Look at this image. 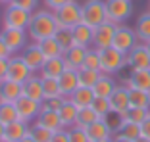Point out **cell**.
Masks as SVG:
<instances>
[{
	"mask_svg": "<svg viewBox=\"0 0 150 142\" xmlns=\"http://www.w3.org/2000/svg\"><path fill=\"white\" fill-rule=\"evenodd\" d=\"M58 27V19L54 15L52 10H37L31 18V23L27 27V35L33 42H39L42 39H50L56 35Z\"/></svg>",
	"mask_w": 150,
	"mask_h": 142,
	"instance_id": "6da1fadb",
	"label": "cell"
},
{
	"mask_svg": "<svg viewBox=\"0 0 150 142\" xmlns=\"http://www.w3.org/2000/svg\"><path fill=\"white\" fill-rule=\"evenodd\" d=\"M127 67V54L119 52L117 48L110 46L106 50H100V71L108 75H115L121 69Z\"/></svg>",
	"mask_w": 150,
	"mask_h": 142,
	"instance_id": "7a4b0ae2",
	"label": "cell"
},
{
	"mask_svg": "<svg viewBox=\"0 0 150 142\" xmlns=\"http://www.w3.org/2000/svg\"><path fill=\"white\" fill-rule=\"evenodd\" d=\"M81 21L91 27H98L108 21V10L104 0H87L83 4V18Z\"/></svg>",
	"mask_w": 150,
	"mask_h": 142,
	"instance_id": "3957f363",
	"label": "cell"
},
{
	"mask_svg": "<svg viewBox=\"0 0 150 142\" xmlns=\"http://www.w3.org/2000/svg\"><path fill=\"white\" fill-rule=\"evenodd\" d=\"M54 15L58 19V27H67V29H73L75 25L81 23V18H83V6L77 4L75 0L64 4L62 8L54 10Z\"/></svg>",
	"mask_w": 150,
	"mask_h": 142,
	"instance_id": "277c9868",
	"label": "cell"
},
{
	"mask_svg": "<svg viewBox=\"0 0 150 142\" xmlns=\"http://www.w3.org/2000/svg\"><path fill=\"white\" fill-rule=\"evenodd\" d=\"M141 40H139L137 33H135V29H131V27L127 25H117L115 27V35H114V48H117L119 52H123V54H129L135 46L139 44Z\"/></svg>",
	"mask_w": 150,
	"mask_h": 142,
	"instance_id": "5b68a950",
	"label": "cell"
},
{
	"mask_svg": "<svg viewBox=\"0 0 150 142\" xmlns=\"http://www.w3.org/2000/svg\"><path fill=\"white\" fill-rule=\"evenodd\" d=\"M108 10V21L121 25L133 15V4L131 0H106Z\"/></svg>",
	"mask_w": 150,
	"mask_h": 142,
	"instance_id": "8992f818",
	"label": "cell"
},
{
	"mask_svg": "<svg viewBox=\"0 0 150 142\" xmlns=\"http://www.w3.org/2000/svg\"><path fill=\"white\" fill-rule=\"evenodd\" d=\"M31 18H33V12H27L23 8H18V6H12L10 4L4 12V27H13V29H25L29 27L31 23Z\"/></svg>",
	"mask_w": 150,
	"mask_h": 142,
	"instance_id": "52a82bcc",
	"label": "cell"
},
{
	"mask_svg": "<svg viewBox=\"0 0 150 142\" xmlns=\"http://www.w3.org/2000/svg\"><path fill=\"white\" fill-rule=\"evenodd\" d=\"M2 39H4V42H6V46L10 48V52L12 54H18V52H21L23 48H25L29 42V35H27V31L25 29H13V27H4L2 29Z\"/></svg>",
	"mask_w": 150,
	"mask_h": 142,
	"instance_id": "ba28073f",
	"label": "cell"
},
{
	"mask_svg": "<svg viewBox=\"0 0 150 142\" xmlns=\"http://www.w3.org/2000/svg\"><path fill=\"white\" fill-rule=\"evenodd\" d=\"M31 75H33V71L29 69V65H27L25 62H23L21 54H13V56H10V60H8V75H6V79L23 84Z\"/></svg>",
	"mask_w": 150,
	"mask_h": 142,
	"instance_id": "9c48e42d",
	"label": "cell"
},
{
	"mask_svg": "<svg viewBox=\"0 0 150 142\" xmlns=\"http://www.w3.org/2000/svg\"><path fill=\"white\" fill-rule=\"evenodd\" d=\"M115 23L106 21L102 25L94 27V37H93V48L96 50H106L114 44V35H115Z\"/></svg>",
	"mask_w": 150,
	"mask_h": 142,
	"instance_id": "30bf717a",
	"label": "cell"
},
{
	"mask_svg": "<svg viewBox=\"0 0 150 142\" xmlns=\"http://www.w3.org/2000/svg\"><path fill=\"white\" fill-rule=\"evenodd\" d=\"M21 58H23V62L29 65V69H31L33 73H39V71L42 69V65L46 63V56L42 54L39 42L27 44L25 48L21 50Z\"/></svg>",
	"mask_w": 150,
	"mask_h": 142,
	"instance_id": "8fae6325",
	"label": "cell"
},
{
	"mask_svg": "<svg viewBox=\"0 0 150 142\" xmlns=\"http://www.w3.org/2000/svg\"><path fill=\"white\" fill-rule=\"evenodd\" d=\"M16 108H18V115L19 121H25V123H31L39 117L40 110H42V102H37V100H31L27 96H21L16 102Z\"/></svg>",
	"mask_w": 150,
	"mask_h": 142,
	"instance_id": "7c38bea8",
	"label": "cell"
},
{
	"mask_svg": "<svg viewBox=\"0 0 150 142\" xmlns=\"http://www.w3.org/2000/svg\"><path fill=\"white\" fill-rule=\"evenodd\" d=\"M127 67L129 69H150V54L144 42H139L131 52L127 54Z\"/></svg>",
	"mask_w": 150,
	"mask_h": 142,
	"instance_id": "4fadbf2b",
	"label": "cell"
},
{
	"mask_svg": "<svg viewBox=\"0 0 150 142\" xmlns=\"http://www.w3.org/2000/svg\"><path fill=\"white\" fill-rule=\"evenodd\" d=\"M119 84H123L127 89L150 90V69H133L129 77H125Z\"/></svg>",
	"mask_w": 150,
	"mask_h": 142,
	"instance_id": "5bb4252c",
	"label": "cell"
},
{
	"mask_svg": "<svg viewBox=\"0 0 150 142\" xmlns=\"http://www.w3.org/2000/svg\"><path fill=\"white\" fill-rule=\"evenodd\" d=\"M110 104H112V111L119 113V115H125L131 108L129 102V89L123 84H117V89L114 90V94L110 96Z\"/></svg>",
	"mask_w": 150,
	"mask_h": 142,
	"instance_id": "9a60e30c",
	"label": "cell"
},
{
	"mask_svg": "<svg viewBox=\"0 0 150 142\" xmlns=\"http://www.w3.org/2000/svg\"><path fill=\"white\" fill-rule=\"evenodd\" d=\"M21 96H23V84L21 83L8 81V79L4 83H0V104H6V102L16 104Z\"/></svg>",
	"mask_w": 150,
	"mask_h": 142,
	"instance_id": "2e32d148",
	"label": "cell"
},
{
	"mask_svg": "<svg viewBox=\"0 0 150 142\" xmlns=\"http://www.w3.org/2000/svg\"><path fill=\"white\" fill-rule=\"evenodd\" d=\"M23 96L42 102L44 100V89H42V77L39 73H33L29 79L23 83Z\"/></svg>",
	"mask_w": 150,
	"mask_h": 142,
	"instance_id": "e0dca14e",
	"label": "cell"
},
{
	"mask_svg": "<svg viewBox=\"0 0 150 142\" xmlns=\"http://www.w3.org/2000/svg\"><path fill=\"white\" fill-rule=\"evenodd\" d=\"M87 134H88V138H91V142H96V140H106V138H112L114 136V129H112L110 125H108V121L106 119H98V121H94L93 125H88L87 129Z\"/></svg>",
	"mask_w": 150,
	"mask_h": 142,
	"instance_id": "ac0fdd59",
	"label": "cell"
},
{
	"mask_svg": "<svg viewBox=\"0 0 150 142\" xmlns=\"http://www.w3.org/2000/svg\"><path fill=\"white\" fill-rule=\"evenodd\" d=\"M29 133H31L29 123L18 119V121H13V123L6 125V131H4V136L2 138H4L6 142H21Z\"/></svg>",
	"mask_w": 150,
	"mask_h": 142,
	"instance_id": "d6986e66",
	"label": "cell"
},
{
	"mask_svg": "<svg viewBox=\"0 0 150 142\" xmlns=\"http://www.w3.org/2000/svg\"><path fill=\"white\" fill-rule=\"evenodd\" d=\"M87 50L88 48H83V46H71L69 50H66L64 52V62H66V69H73V71H77V69H81L83 67V63H85V56H87Z\"/></svg>",
	"mask_w": 150,
	"mask_h": 142,
	"instance_id": "ffe728a7",
	"label": "cell"
},
{
	"mask_svg": "<svg viewBox=\"0 0 150 142\" xmlns=\"http://www.w3.org/2000/svg\"><path fill=\"white\" fill-rule=\"evenodd\" d=\"M117 81L114 79V75H108V73H102L100 79L96 81V84L93 86L94 96L96 98H110L114 94V90L117 89Z\"/></svg>",
	"mask_w": 150,
	"mask_h": 142,
	"instance_id": "44dd1931",
	"label": "cell"
},
{
	"mask_svg": "<svg viewBox=\"0 0 150 142\" xmlns=\"http://www.w3.org/2000/svg\"><path fill=\"white\" fill-rule=\"evenodd\" d=\"M64 71H66V62H64V58L60 56V58L46 60L42 69L39 71V75L42 77V79H60Z\"/></svg>",
	"mask_w": 150,
	"mask_h": 142,
	"instance_id": "7402d4cb",
	"label": "cell"
},
{
	"mask_svg": "<svg viewBox=\"0 0 150 142\" xmlns=\"http://www.w3.org/2000/svg\"><path fill=\"white\" fill-rule=\"evenodd\" d=\"M71 31H73V40H75L77 46H83V48H91V46H93L94 27H91V25L81 21L79 25H75Z\"/></svg>",
	"mask_w": 150,
	"mask_h": 142,
	"instance_id": "603a6c76",
	"label": "cell"
},
{
	"mask_svg": "<svg viewBox=\"0 0 150 142\" xmlns=\"http://www.w3.org/2000/svg\"><path fill=\"white\" fill-rule=\"evenodd\" d=\"M37 125H40V127H44V129H50V131H60L64 129L62 125V119H60V113L58 111H52V110H40L39 117L35 119Z\"/></svg>",
	"mask_w": 150,
	"mask_h": 142,
	"instance_id": "cb8c5ba5",
	"label": "cell"
},
{
	"mask_svg": "<svg viewBox=\"0 0 150 142\" xmlns=\"http://www.w3.org/2000/svg\"><path fill=\"white\" fill-rule=\"evenodd\" d=\"M58 83H60L62 94L66 98H69L75 90L79 89V75H77V71H73V69H66L62 73V77L58 79Z\"/></svg>",
	"mask_w": 150,
	"mask_h": 142,
	"instance_id": "d4e9b609",
	"label": "cell"
},
{
	"mask_svg": "<svg viewBox=\"0 0 150 142\" xmlns=\"http://www.w3.org/2000/svg\"><path fill=\"white\" fill-rule=\"evenodd\" d=\"M58 113H60V119H62L64 129H71V127H75V121H77L79 108L75 106L69 98H66V102H64V106L58 110Z\"/></svg>",
	"mask_w": 150,
	"mask_h": 142,
	"instance_id": "484cf974",
	"label": "cell"
},
{
	"mask_svg": "<svg viewBox=\"0 0 150 142\" xmlns=\"http://www.w3.org/2000/svg\"><path fill=\"white\" fill-rule=\"evenodd\" d=\"M94 98L96 96H94V90L91 89V86H79V89L69 96V100L81 110V108H91L93 106Z\"/></svg>",
	"mask_w": 150,
	"mask_h": 142,
	"instance_id": "4316f807",
	"label": "cell"
},
{
	"mask_svg": "<svg viewBox=\"0 0 150 142\" xmlns=\"http://www.w3.org/2000/svg\"><path fill=\"white\" fill-rule=\"evenodd\" d=\"M39 46H40V50H42V54L46 56V60H50V58H60V56H64V48L60 46V42H58L54 37L39 40Z\"/></svg>",
	"mask_w": 150,
	"mask_h": 142,
	"instance_id": "83f0119b",
	"label": "cell"
},
{
	"mask_svg": "<svg viewBox=\"0 0 150 142\" xmlns=\"http://www.w3.org/2000/svg\"><path fill=\"white\" fill-rule=\"evenodd\" d=\"M135 33H137L141 42H148L150 40V12H144L139 15L137 23H135Z\"/></svg>",
	"mask_w": 150,
	"mask_h": 142,
	"instance_id": "f1b7e54d",
	"label": "cell"
},
{
	"mask_svg": "<svg viewBox=\"0 0 150 142\" xmlns=\"http://www.w3.org/2000/svg\"><path fill=\"white\" fill-rule=\"evenodd\" d=\"M129 102H131V108H144V110H150V94H148V90L129 89Z\"/></svg>",
	"mask_w": 150,
	"mask_h": 142,
	"instance_id": "f546056e",
	"label": "cell"
},
{
	"mask_svg": "<svg viewBox=\"0 0 150 142\" xmlns=\"http://www.w3.org/2000/svg\"><path fill=\"white\" fill-rule=\"evenodd\" d=\"M77 75H79V86H91V89H93L94 84H96V81L100 79L102 71L81 67V69H77Z\"/></svg>",
	"mask_w": 150,
	"mask_h": 142,
	"instance_id": "4dcf8cb0",
	"label": "cell"
},
{
	"mask_svg": "<svg viewBox=\"0 0 150 142\" xmlns=\"http://www.w3.org/2000/svg\"><path fill=\"white\" fill-rule=\"evenodd\" d=\"M117 134H121V136H125V138H129V140L135 142L137 138H141V125L133 123V121H129V119L123 117V123L119 125Z\"/></svg>",
	"mask_w": 150,
	"mask_h": 142,
	"instance_id": "1f68e13d",
	"label": "cell"
},
{
	"mask_svg": "<svg viewBox=\"0 0 150 142\" xmlns=\"http://www.w3.org/2000/svg\"><path fill=\"white\" fill-rule=\"evenodd\" d=\"M100 117H98V113L93 110V108H81L79 113H77V121H75V125L77 127H81V129H87L88 125H93L94 121H98Z\"/></svg>",
	"mask_w": 150,
	"mask_h": 142,
	"instance_id": "d6a6232c",
	"label": "cell"
},
{
	"mask_svg": "<svg viewBox=\"0 0 150 142\" xmlns=\"http://www.w3.org/2000/svg\"><path fill=\"white\" fill-rule=\"evenodd\" d=\"M19 115H18V108L13 102H6V104H0V121L4 125H10L13 121H18Z\"/></svg>",
	"mask_w": 150,
	"mask_h": 142,
	"instance_id": "836d02e7",
	"label": "cell"
},
{
	"mask_svg": "<svg viewBox=\"0 0 150 142\" xmlns=\"http://www.w3.org/2000/svg\"><path fill=\"white\" fill-rule=\"evenodd\" d=\"M54 39L60 42V46L64 48V52H66V50H69L71 46H75L73 31H71V29H67V27H60V29L56 31V35H54Z\"/></svg>",
	"mask_w": 150,
	"mask_h": 142,
	"instance_id": "e575fe53",
	"label": "cell"
},
{
	"mask_svg": "<svg viewBox=\"0 0 150 142\" xmlns=\"http://www.w3.org/2000/svg\"><path fill=\"white\" fill-rule=\"evenodd\" d=\"M42 89H44V100H46V98L64 96L58 79H42Z\"/></svg>",
	"mask_w": 150,
	"mask_h": 142,
	"instance_id": "d590c367",
	"label": "cell"
},
{
	"mask_svg": "<svg viewBox=\"0 0 150 142\" xmlns=\"http://www.w3.org/2000/svg\"><path fill=\"white\" fill-rule=\"evenodd\" d=\"M93 108L94 111L98 113V117H108L112 113V104H110V98H94V102H93Z\"/></svg>",
	"mask_w": 150,
	"mask_h": 142,
	"instance_id": "8d00e7d4",
	"label": "cell"
},
{
	"mask_svg": "<svg viewBox=\"0 0 150 142\" xmlns=\"http://www.w3.org/2000/svg\"><path fill=\"white\" fill-rule=\"evenodd\" d=\"M31 134L33 138H35L37 142H52V136H54V131L50 129H44V127H40V125H33L31 127Z\"/></svg>",
	"mask_w": 150,
	"mask_h": 142,
	"instance_id": "74e56055",
	"label": "cell"
},
{
	"mask_svg": "<svg viewBox=\"0 0 150 142\" xmlns=\"http://www.w3.org/2000/svg\"><path fill=\"white\" fill-rule=\"evenodd\" d=\"M83 67H87V69H98L100 71V50L96 48H91L87 50V56H85V63Z\"/></svg>",
	"mask_w": 150,
	"mask_h": 142,
	"instance_id": "f35d334b",
	"label": "cell"
},
{
	"mask_svg": "<svg viewBox=\"0 0 150 142\" xmlns=\"http://www.w3.org/2000/svg\"><path fill=\"white\" fill-rule=\"evenodd\" d=\"M148 115H150V110H144V108H129V111L125 113L123 117L129 119V121H133V123L141 125Z\"/></svg>",
	"mask_w": 150,
	"mask_h": 142,
	"instance_id": "ab89813d",
	"label": "cell"
},
{
	"mask_svg": "<svg viewBox=\"0 0 150 142\" xmlns=\"http://www.w3.org/2000/svg\"><path fill=\"white\" fill-rule=\"evenodd\" d=\"M67 131H69V142H91L87 131L81 129V127H77V125L71 127V129H67Z\"/></svg>",
	"mask_w": 150,
	"mask_h": 142,
	"instance_id": "60d3db41",
	"label": "cell"
},
{
	"mask_svg": "<svg viewBox=\"0 0 150 142\" xmlns=\"http://www.w3.org/2000/svg\"><path fill=\"white\" fill-rule=\"evenodd\" d=\"M64 102H66V96L46 98V100H42V110H52V111H58L60 108L64 106Z\"/></svg>",
	"mask_w": 150,
	"mask_h": 142,
	"instance_id": "b9f144b4",
	"label": "cell"
},
{
	"mask_svg": "<svg viewBox=\"0 0 150 142\" xmlns=\"http://www.w3.org/2000/svg\"><path fill=\"white\" fill-rule=\"evenodd\" d=\"M104 119H106V121H108V125H110L112 129H114V133H117L119 125L123 123V115H119V113H114V111H112L108 117H104Z\"/></svg>",
	"mask_w": 150,
	"mask_h": 142,
	"instance_id": "7bdbcfd3",
	"label": "cell"
},
{
	"mask_svg": "<svg viewBox=\"0 0 150 142\" xmlns=\"http://www.w3.org/2000/svg\"><path fill=\"white\" fill-rule=\"evenodd\" d=\"M37 2H39V0H12V6H18V8H23V10H27V12H33V10L37 8Z\"/></svg>",
	"mask_w": 150,
	"mask_h": 142,
	"instance_id": "ee69618b",
	"label": "cell"
},
{
	"mask_svg": "<svg viewBox=\"0 0 150 142\" xmlns=\"http://www.w3.org/2000/svg\"><path fill=\"white\" fill-rule=\"evenodd\" d=\"M52 142H69V131L67 129H60L54 133Z\"/></svg>",
	"mask_w": 150,
	"mask_h": 142,
	"instance_id": "f6af8a7d",
	"label": "cell"
},
{
	"mask_svg": "<svg viewBox=\"0 0 150 142\" xmlns=\"http://www.w3.org/2000/svg\"><path fill=\"white\" fill-rule=\"evenodd\" d=\"M67 2H71V0H44V4H46V8L48 10H58V8H62L64 4H67Z\"/></svg>",
	"mask_w": 150,
	"mask_h": 142,
	"instance_id": "bcb514c9",
	"label": "cell"
},
{
	"mask_svg": "<svg viewBox=\"0 0 150 142\" xmlns=\"http://www.w3.org/2000/svg\"><path fill=\"white\" fill-rule=\"evenodd\" d=\"M8 60L10 58H0V83H4L8 75Z\"/></svg>",
	"mask_w": 150,
	"mask_h": 142,
	"instance_id": "7dc6e473",
	"label": "cell"
},
{
	"mask_svg": "<svg viewBox=\"0 0 150 142\" xmlns=\"http://www.w3.org/2000/svg\"><path fill=\"white\" fill-rule=\"evenodd\" d=\"M141 136H144V138L150 140V115L141 123Z\"/></svg>",
	"mask_w": 150,
	"mask_h": 142,
	"instance_id": "c3c4849f",
	"label": "cell"
},
{
	"mask_svg": "<svg viewBox=\"0 0 150 142\" xmlns=\"http://www.w3.org/2000/svg\"><path fill=\"white\" fill-rule=\"evenodd\" d=\"M10 56H13V54L10 52V48L6 46L4 39H2V35H0V58H10Z\"/></svg>",
	"mask_w": 150,
	"mask_h": 142,
	"instance_id": "681fc988",
	"label": "cell"
},
{
	"mask_svg": "<svg viewBox=\"0 0 150 142\" xmlns=\"http://www.w3.org/2000/svg\"><path fill=\"white\" fill-rule=\"evenodd\" d=\"M112 142H133V140H129V138H125V136H121V134L115 133L114 136H112Z\"/></svg>",
	"mask_w": 150,
	"mask_h": 142,
	"instance_id": "f907efd6",
	"label": "cell"
},
{
	"mask_svg": "<svg viewBox=\"0 0 150 142\" xmlns=\"http://www.w3.org/2000/svg\"><path fill=\"white\" fill-rule=\"evenodd\" d=\"M4 131H6V125L2 123V121H0V138L4 136Z\"/></svg>",
	"mask_w": 150,
	"mask_h": 142,
	"instance_id": "816d5d0a",
	"label": "cell"
},
{
	"mask_svg": "<svg viewBox=\"0 0 150 142\" xmlns=\"http://www.w3.org/2000/svg\"><path fill=\"white\" fill-rule=\"evenodd\" d=\"M21 142H37V140H35V138H33V136H31V134H27V136H25V138H23V140H21Z\"/></svg>",
	"mask_w": 150,
	"mask_h": 142,
	"instance_id": "f5cc1de1",
	"label": "cell"
},
{
	"mask_svg": "<svg viewBox=\"0 0 150 142\" xmlns=\"http://www.w3.org/2000/svg\"><path fill=\"white\" fill-rule=\"evenodd\" d=\"M135 142H150V140H148V138H144V136H141V138H137Z\"/></svg>",
	"mask_w": 150,
	"mask_h": 142,
	"instance_id": "db71d44e",
	"label": "cell"
},
{
	"mask_svg": "<svg viewBox=\"0 0 150 142\" xmlns=\"http://www.w3.org/2000/svg\"><path fill=\"white\" fill-rule=\"evenodd\" d=\"M0 4H6V6H8V4H12V0H0Z\"/></svg>",
	"mask_w": 150,
	"mask_h": 142,
	"instance_id": "11a10c76",
	"label": "cell"
},
{
	"mask_svg": "<svg viewBox=\"0 0 150 142\" xmlns=\"http://www.w3.org/2000/svg\"><path fill=\"white\" fill-rule=\"evenodd\" d=\"M144 44H146V50H148V54H150V40H148V42H144Z\"/></svg>",
	"mask_w": 150,
	"mask_h": 142,
	"instance_id": "9f6ffc18",
	"label": "cell"
},
{
	"mask_svg": "<svg viewBox=\"0 0 150 142\" xmlns=\"http://www.w3.org/2000/svg\"><path fill=\"white\" fill-rule=\"evenodd\" d=\"M96 142H112V138H106V140H96Z\"/></svg>",
	"mask_w": 150,
	"mask_h": 142,
	"instance_id": "6f0895ef",
	"label": "cell"
},
{
	"mask_svg": "<svg viewBox=\"0 0 150 142\" xmlns=\"http://www.w3.org/2000/svg\"><path fill=\"white\" fill-rule=\"evenodd\" d=\"M0 142H6V140H4V138H0Z\"/></svg>",
	"mask_w": 150,
	"mask_h": 142,
	"instance_id": "680465c9",
	"label": "cell"
},
{
	"mask_svg": "<svg viewBox=\"0 0 150 142\" xmlns=\"http://www.w3.org/2000/svg\"><path fill=\"white\" fill-rule=\"evenodd\" d=\"M148 12H150V4H148Z\"/></svg>",
	"mask_w": 150,
	"mask_h": 142,
	"instance_id": "91938a15",
	"label": "cell"
},
{
	"mask_svg": "<svg viewBox=\"0 0 150 142\" xmlns=\"http://www.w3.org/2000/svg\"><path fill=\"white\" fill-rule=\"evenodd\" d=\"M148 94H150V90H148Z\"/></svg>",
	"mask_w": 150,
	"mask_h": 142,
	"instance_id": "94428289",
	"label": "cell"
}]
</instances>
